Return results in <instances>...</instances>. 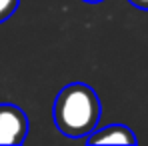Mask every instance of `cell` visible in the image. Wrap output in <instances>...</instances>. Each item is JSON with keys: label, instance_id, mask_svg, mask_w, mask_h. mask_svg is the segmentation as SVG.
<instances>
[{"label": "cell", "instance_id": "obj_6", "mask_svg": "<svg viewBox=\"0 0 148 146\" xmlns=\"http://www.w3.org/2000/svg\"><path fill=\"white\" fill-rule=\"evenodd\" d=\"M82 2H88V4H98V2H102V0H82Z\"/></svg>", "mask_w": 148, "mask_h": 146}, {"label": "cell", "instance_id": "obj_4", "mask_svg": "<svg viewBox=\"0 0 148 146\" xmlns=\"http://www.w3.org/2000/svg\"><path fill=\"white\" fill-rule=\"evenodd\" d=\"M18 4H20V0H0V24L6 22L16 12Z\"/></svg>", "mask_w": 148, "mask_h": 146}, {"label": "cell", "instance_id": "obj_3", "mask_svg": "<svg viewBox=\"0 0 148 146\" xmlns=\"http://www.w3.org/2000/svg\"><path fill=\"white\" fill-rule=\"evenodd\" d=\"M88 144H136L138 138L124 124H108L104 128H94L86 136Z\"/></svg>", "mask_w": 148, "mask_h": 146}, {"label": "cell", "instance_id": "obj_2", "mask_svg": "<svg viewBox=\"0 0 148 146\" xmlns=\"http://www.w3.org/2000/svg\"><path fill=\"white\" fill-rule=\"evenodd\" d=\"M28 134V116L16 104H0V146H18Z\"/></svg>", "mask_w": 148, "mask_h": 146}, {"label": "cell", "instance_id": "obj_1", "mask_svg": "<svg viewBox=\"0 0 148 146\" xmlns=\"http://www.w3.org/2000/svg\"><path fill=\"white\" fill-rule=\"evenodd\" d=\"M52 114L56 128L64 136L84 138L98 126L102 106L94 88L84 82H70L56 94Z\"/></svg>", "mask_w": 148, "mask_h": 146}, {"label": "cell", "instance_id": "obj_5", "mask_svg": "<svg viewBox=\"0 0 148 146\" xmlns=\"http://www.w3.org/2000/svg\"><path fill=\"white\" fill-rule=\"evenodd\" d=\"M132 6L140 8V10H148V0H128Z\"/></svg>", "mask_w": 148, "mask_h": 146}]
</instances>
